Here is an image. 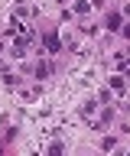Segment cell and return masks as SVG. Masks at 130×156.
<instances>
[{
  "label": "cell",
  "instance_id": "6da1fadb",
  "mask_svg": "<svg viewBox=\"0 0 130 156\" xmlns=\"http://www.w3.org/2000/svg\"><path fill=\"white\" fill-rule=\"evenodd\" d=\"M114 65H117V72L130 75V52H117V55H114Z\"/></svg>",
  "mask_w": 130,
  "mask_h": 156
},
{
  "label": "cell",
  "instance_id": "7a4b0ae2",
  "mask_svg": "<svg viewBox=\"0 0 130 156\" xmlns=\"http://www.w3.org/2000/svg\"><path fill=\"white\" fill-rule=\"evenodd\" d=\"M42 46L49 49V52H62V42H59L55 33H46V36H42Z\"/></svg>",
  "mask_w": 130,
  "mask_h": 156
},
{
  "label": "cell",
  "instance_id": "3957f363",
  "mask_svg": "<svg viewBox=\"0 0 130 156\" xmlns=\"http://www.w3.org/2000/svg\"><path fill=\"white\" fill-rule=\"evenodd\" d=\"M120 26H124V16H120V13H107V29L120 33Z\"/></svg>",
  "mask_w": 130,
  "mask_h": 156
},
{
  "label": "cell",
  "instance_id": "277c9868",
  "mask_svg": "<svg viewBox=\"0 0 130 156\" xmlns=\"http://www.w3.org/2000/svg\"><path fill=\"white\" fill-rule=\"evenodd\" d=\"M49 72H52V65H49V62H36V68H33V75H36V78H46Z\"/></svg>",
  "mask_w": 130,
  "mask_h": 156
},
{
  "label": "cell",
  "instance_id": "5b68a950",
  "mask_svg": "<svg viewBox=\"0 0 130 156\" xmlns=\"http://www.w3.org/2000/svg\"><path fill=\"white\" fill-rule=\"evenodd\" d=\"M94 111H98V101H88V104L81 107V117H85V120H91V117H94Z\"/></svg>",
  "mask_w": 130,
  "mask_h": 156
},
{
  "label": "cell",
  "instance_id": "8992f818",
  "mask_svg": "<svg viewBox=\"0 0 130 156\" xmlns=\"http://www.w3.org/2000/svg\"><path fill=\"white\" fill-rule=\"evenodd\" d=\"M111 91H117V94H124V78H117V75L111 78Z\"/></svg>",
  "mask_w": 130,
  "mask_h": 156
},
{
  "label": "cell",
  "instance_id": "52a82bcc",
  "mask_svg": "<svg viewBox=\"0 0 130 156\" xmlns=\"http://www.w3.org/2000/svg\"><path fill=\"white\" fill-rule=\"evenodd\" d=\"M91 3H94V0H91ZM91 3H88V0H81V3H75V13H81V16H85V13H91Z\"/></svg>",
  "mask_w": 130,
  "mask_h": 156
},
{
  "label": "cell",
  "instance_id": "ba28073f",
  "mask_svg": "<svg viewBox=\"0 0 130 156\" xmlns=\"http://www.w3.org/2000/svg\"><path fill=\"white\" fill-rule=\"evenodd\" d=\"M114 146H117V136H104L101 140V150H114Z\"/></svg>",
  "mask_w": 130,
  "mask_h": 156
},
{
  "label": "cell",
  "instance_id": "9c48e42d",
  "mask_svg": "<svg viewBox=\"0 0 130 156\" xmlns=\"http://www.w3.org/2000/svg\"><path fill=\"white\" fill-rule=\"evenodd\" d=\"M120 33H124V36L130 39V23H127V26H120Z\"/></svg>",
  "mask_w": 130,
  "mask_h": 156
}]
</instances>
